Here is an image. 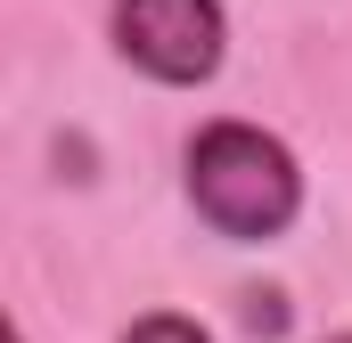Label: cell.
<instances>
[{
    "label": "cell",
    "instance_id": "cell-4",
    "mask_svg": "<svg viewBox=\"0 0 352 343\" xmlns=\"http://www.w3.org/2000/svg\"><path fill=\"white\" fill-rule=\"evenodd\" d=\"M246 327L254 335H287V294H246Z\"/></svg>",
    "mask_w": 352,
    "mask_h": 343
},
{
    "label": "cell",
    "instance_id": "cell-5",
    "mask_svg": "<svg viewBox=\"0 0 352 343\" xmlns=\"http://www.w3.org/2000/svg\"><path fill=\"white\" fill-rule=\"evenodd\" d=\"M8 343H25V327H16V319H8Z\"/></svg>",
    "mask_w": 352,
    "mask_h": 343
},
{
    "label": "cell",
    "instance_id": "cell-6",
    "mask_svg": "<svg viewBox=\"0 0 352 343\" xmlns=\"http://www.w3.org/2000/svg\"><path fill=\"white\" fill-rule=\"evenodd\" d=\"M328 343H352V335H328Z\"/></svg>",
    "mask_w": 352,
    "mask_h": 343
},
{
    "label": "cell",
    "instance_id": "cell-2",
    "mask_svg": "<svg viewBox=\"0 0 352 343\" xmlns=\"http://www.w3.org/2000/svg\"><path fill=\"white\" fill-rule=\"evenodd\" d=\"M115 58L164 90H205L230 58V16L221 0H115L107 8Z\"/></svg>",
    "mask_w": 352,
    "mask_h": 343
},
{
    "label": "cell",
    "instance_id": "cell-1",
    "mask_svg": "<svg viewBox=\"0 0 352 343\" xmlns=\"http://www.w3.org/2000/svg\"><path fill=\"white\" fill-rule=\"evenodd\" d=\"M180 180H188L197 221L213 237H230V246H270L303 213V164H295V147L278 131H263V123H238V115H221V123H205L188 139V172Z\"/></svg>",
    "mask_w": 352,
    "mask_h": 343
},
{
    "label": "cell",
    "instance_id": "cell-3",
    "mask_svg": "<svg viewBox=\"0 0 352 343\" xmlns=\"http://www.w3.org/2000/svg\"><path fill=\"white\" fill-rule=\"evenodd\" d=\"M123 343H213L188 311H140L131 327H123Z\"/></svg>",
    "mask_w": 352,
    "mask_h": 343
}]
</instances>
